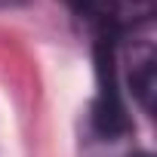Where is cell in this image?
<instances>
[{"label": "cell", "instance_id": "obj_1", "mask_svg": "<svg viewBox=\"0 0 157 157\" xmlns=\"http://www.w3.org/2000/svg\"><path fill=\"white\" fill-rule=\"evenodd\" d=\"M96 74H99V96L93 105V126H96V132L114 139L129 129V117H126V108H123L120 90H117V40L99 37Z\"/></svg>", "mask_w": 157, "mask_h": 157}, {"label": "cell", "instance_id": "obj_2", "mask_svg": "<svg viewBox=\"0 0 157 157\" xmlns=\"http://www.w3.org/2000/svg\"><path fill=\"white\" fill-rule=\"evenodd\" d=\"M74 13L83 16L99 31V37H111L120 43L132 31L154 25L157 0H83Z\"/></svg>", "mask_w": 157, "mask_h": 157}, {"label": "cell", "instance_id": "obj_3", "mask_svg": "<svg viewBox=\"0 0 157 157\" xmlns=\"http://www.w3.org/2000/svg\"><path fill=\"white\" fill-rule=\"evenodd\" d=\"M129 86H132V96L139 99V105H142L145 111H151V108H154V86H157L154 49H145V56L132 62V71H129Z\"/></svg>", "mask_w": 157, "mask_h": 157}, {"label": "cell", "instance_id": "obj_4", "mask_svg": "<svg viewBox=\"0 0 157 157\" xmlns=\"http://www.w3.org/2000/svg\"><path fill=\"white\" fill-rule=\"evenodd\" d=\"M65 3H68L71 10H77V6H80V3H83V0H65Z\"/></svg>", "mask_w": 157, "mask_h": 157}, {"label": "cell", "instance_id": "obj_5", "mask_svg": "<svg viewBox=\"0 0 157 157\" xmlns=\"http://www.w3.org/2000/svg\"><path fill=\"white\" fill-rule=\"evenodd\" d=\"M132 157H151V154H132Z\"/></svg>", "mask_w": 157, "mask_h": 157}]
</instances>
